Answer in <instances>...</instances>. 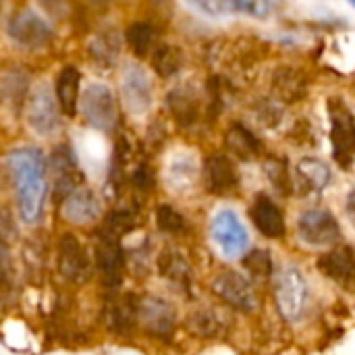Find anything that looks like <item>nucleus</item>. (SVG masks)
<instances>
[{
    "instance_id": "nucleus-1",
    "label": "nucleus",
    "mask_w": 355,
    "mask_h": 355,
    "mask_svg": "<svg viewBox=\"0 0 355 355\" xmlns=\"http://www.w3.org/2000/svg\"><path fill=\"white\" fill-rule=\"evenodd\" d=\"M10 177L17 189L19 214L27 225L40 220L46 200V158L35 148L12 150L6 158Z\"/></svg>"
},
{
    "instance_id": "nucleus-2",
    "label": "nucleus",
    "mask_w": 355,
    "mask_h": 355,
    "mask_svg": "<svg viewBox=\"0 0 355 355\" xmlns=\"http://www.w3.org/2000/svg\"><path fill=\"white\" fill-rule=\"evenodd\" d=\"M327 110H329V119H331L333 158L343 171H349L355 160L354 112L341 98H331L327 104Z\"/></svg>"
},
{
    "instance_id": "nucleus-3",
    "label": "nucleus",
    "mask_w": 355,
    "mask_h": 355,
    "mask_svg": "<svg viewBox=\"0 0 355 355\" xmlns=\"http://www.w3.org/2000/svg\"><path fill=\"white\" fill-rule=\"evenodd\" d=\"M81 106V114L87 121V125H92L98 131H110L116 125V100L114 94L110 92L108 85L104 83H89L79 100Z\"/></svg>"
},
{
    "instance_id": "nucleus-4",
    "label": "nucleus",
    "mask_w": 355,
    "mask_h": 355,
    "mask_svg": "<svg viewBox=\"0 0 355 355\" xmlns=\"http://www.w3.org/2000/svg\"><path fill=\"white\" fill-rule=\"evenodd\" d=\"M6 31H8V37L27 48V50H35V48H44L52 42L54 37V31L50 27V23L37 15L35 10L31 8H21L17 10L10 19H8V25H6Z\"/></svg>"
},
{
    "instance_id": "nucleus-5",
    "label": "nucleus",
    "mask_w": 355,
    "mask_h": 355,
    "mask_svg": "<svg viewBox=\"0 0 355 355\" xmlns=\"http://www.w3.org/2000/svg\"><path fill=\"white\" fill-rule=\"evenodd\" d=\"M275 297L279 312L285 320H297L306 308L308 300V285L302 277V272L293 266L283 268L275 279Z\"/></svg>"
},
{
    "instance_id": "nucleus-6",
    "label": "nucleus",
    "mask_w": 355,
    "mask_h": 355,
    "mask_svg": "<svg viewBox=\"0 0 355 355\" xmlns=\"http://www.w3.org/2000/svg\"><path fill=\"white\" fill-rule=\"evenodd\" d=\"M27 125L42 137L52 135L58 129V106L48 83H37L25 102Z\"/></svg>"
},
{
    "instance_id": "nucleus-7",
    "label": "nucleus",
    "mask_w": 355,
    "mask_h": 355,
    "mask_svg": "<svg viewBox=\"0 0 355 355\" xmlns=\"http://www.w3.org/2000/svg\"><path fill=\"white\" fill-rule=\"evenodd\" d=\"M297 233H300L302 241H306L308 245L327 248V245H333L339 241L341 227H339L337 218L333 216V212H329L324 208H312V210H306L300 214Z\"/></svg>"
},
{
    "instance_id": "nucleus-8",
    "label": "nucleus",
    "mask_w": 355,
    "mask_h": 355,
    "mask_svg": "<svg viewBox=\"0 0 355 355\" xmlns=\"http://www.w3.org/2000/svg\"><path fill=\"white\" fill-rule=\"evenodd\" d=\"M121 96L129 112L144 114L152 106V83L139 64H125L121 73Z\"/></svg>"
},
{
    "instance_id": "nucleus-9",
    "label": "nucleus",
    "mask_w": 355,
    "mask_h": 355,
    "mask_svg": "<svg viewBox=\"0 0 355 355\" xmlns=\"http://www.w3.org/2000/svg\"><path fill=\"white\" fill-rule=\"evenodd\" d=\"M212 291L227 302L229 306L241 310V312H254L258 308V297L256 291L252 287V283L241 277L239 272L233 270H223L214 283H212Z\"/></svg>"
},
{
    "instance_id": "nucleus-10",
    "label": "nucleus",
    "mask_w": 355,
    "mask_h": 355,
    "mask_svg": "<svg viewBox=\"0 0 355 355\" xmlns=\"http://www.w3.org/2000/svg\"><path fill=\"white\" fill-rule=\"evenodd\" d=\"M212 239L229 258H237L248 248V231L233 210H220L212 220Z\"/></svg>"
},
{
    "instance_id": "nucleus-11",
    "label": "nucleus",
    "mask_w": 355,
    "mask_h": 355,
    "mask_svg": "<svg viewBox=\"0 0 355 355\" xmlns=\"http://www.w3.org/2000/svg\"><path fill=\"white\" fill-rule=\"evenodd\" d=\"M50 173H52V183H54V196L58 200H64L69 193H73L79 187V181L83 179L79 168H77V160L75 154L69 146L60 144L54 148L52 156H50Z\"/></svg>"
},
{
    "instance_id": "nucleus-12",
    "label": "nucleus",
    "mask_w": 355,
    "mask_h": 355,
    "mask_svg": "<svg viewBox=\"0 0 355 355\" xmlns=\"http://www.w3.org/2000/svg\"><path fill=\"white\" fill-rule=\"evenodd\" d=\"M137 322L158 337H168L175 329V310L160 297H144L137 302Z\"/></svg>"
},
{
    "instance_id": "nucleus-13",
    "label": "nucleus",
    "mask_w": 355,
    "mask_h": 355,
    "mask_svg": "<svg viewBox=\"0 0 355 355\" xmlns=\"http://www.w3.org/2000/svg\"><path fill=\"white\" fill-rule=\"evenodd\" d=\"M58 270L71 283H83L89 277V258L73 235H62L58 243Z\"/></svg>"
},
{
    "instance_id": "nucleus-14",
    "label": "nucleus",
    "mask_w": 355,
    "mask_h": 355,
    "mask_svg": "<svg viewBox=\"0 0 355 355\" xmlns=\"http://www.w3.org/2000/svg\"><path fill=\"white\" fill-rule=\"evenodd\" d=\"M123 250L119 245L116 237H110L106 233L100 235V241L96 245V266L98 272L108 287H116L123 277Z\"/></svg>"
},
{
    "instance_id": "nucleus-15",
    "label": "nucleus",
    "mask_w": 355,
    "mask_h": 355,
    "mask_svg": "<svg viewBox=\"0 0 355 355\" xmlns=\"http://www.w3.org/2000/svg\"><path fill=\"white\" fill-rule=\"evenodd\" d=\"M204 185L210 193L223 196L239 185V175L231 158L214 154L204 162Z\"/></svg>"
},
{
    "instance_id": "nucleus-16",
    "label": "nucleus",
    "mask_w": 355,
    "mask_h": 355,
    "mask_svg": "<svg viewBox=\"0 0 355 355\" xmlns=\"http://www.w3.org/2000/svg\"><path fill=\"white\" fill-rule=\"evenodd\" d=\"M100 214V202L87 187H77L62 200V216L73 225H89Z\"/></svg>"
},
{
    "instance_id": "nucleus-17",
    "label": "nucleus",
    "mask_w": 355,
    "mask_h": 355,
    "mask_svg": "<svg viewBox=\"0 0 355 355\" xmlns=\"http://www.w3.org/2000/svg\"><path fill=\"white\" fill-rule=\"evenodd\" d=\"M252 220L256 225V229L268 237V239H279L285 235V220L281 210L277 208V204L272 200H268L266 196H258L254 206H252Z\"/></svg>"
},
{
    "instance_id": "nucleus-18",
    "label": "nucleus",
    "mask_w": 355,
    "mask_h": 355,
    "mask_svg": "<svg viewBox=\"0 0 355 355\" xmlns=\"http://www.w3.org/2000/svg\"><path fill=\"white\" fill-rule=\"evenodd\" d=\"M318 270L337 283H352L355 279V254L352 248H335L320 256Z\"/></svg>"
},
{
    "instance_id": "nucleus-19",
    "label": "nucleus",
    "mask_w": 355,
    "mask_h": 355,
    "mask_svg": "<svg viewBox=\"0 0 355 355\" xmlns=\"http://www.w3.org/2000/svg\"><path fill=\"white\" fill-rule=\"evenodd\" d=\"M295 181L302 193H318L331 183V168L318 158H304L295 168Z\"/></svg>"
},
{
    "instance_id": "nucleus-20",
    "label": "nucleus",
    "mask_w": 355,
    "mask_h": 355,
    "mask_svg": "<svg viewBox=\"0 0 355 355\" xmlns=\"http://www.w3.org/2000/svg\"><path fill=\"white\" fill-rule=\"evenodd\" d=\"M119 52H121V40H119L116 29H104V31L96 33L87 44V54H89L92 62L100 69L114 67Z\"/></svg>"
},
{
    "instance_id": "nucleus-21",
    "label": "nucleus",
    "mask_w": 355,
    "mask_h": 355,
    "mask_svg": "<svg viewBox=\"0 0 355 355\" xmlns=\"http://www.w3.org/2000/svg\"><path fill=\"white\" fill-rule=\"evenodd\" d=\"M29 92V79L23 71L12 69L8 71L0 81V102L6 106L12 114H19Z\"/></svg>"
},
{
    "instance_id": "nucleus-22",
    "label": "nucleus",
    "mask_w": 355,
    "mask_h": 355,
    "mask_svg": "<svg viewBox=\"0 0 355 355\" xmlns=\"http://www.w3.org/2000/svg\"><path fill=\"white\" fill-rule=\"evenodd\" d=\"M79 83H81V73L75 67H64L58 73L56 79V100L67 116L77 114L79 106Z\"/></svg>"
},
{
    "instance_id": "nucleus-23",
    "label": "nucleus",
    "mask_w": 355,
    "mask_h": 355,
    "mask_svg": "<svg viewBox=\"0 0 355 355\" xmlns=\"http://www.w3.org/2000/svg\"><path fill=\"white\" fill-rule=\"evenodd\" d=\"M166 104L173 112V116L181 123V125H191L198 119L200 112V102L193 89L189 87H175L168 98Z\"/></svg>"
},
{
    "instance_id": "nucleus-24",
    "label": "nucleus",
    "mask_w": 355,
    "mask_h": 355,
    "mask_svg": "<svg viewBox=\"0 0 355 355\" xmlns=\"http://www.w3.org/2000/svg\"><path fill=\"white\" fill-rule=\"evenodd\" d=\"M227 148L241 160H252L260 154V139L243 125H231L227 131Z\"/></svg>"
},
{
    "instance_id": "nucleus-25",
    "label": "nucleus",
    "mask_w": 355,
    "mask_h": 355,
    "mask_svg": "<svg viewBox=\"0 0 355 355\" xmlns=\"http://www.w3.org/2000/svg\"><path fill=\"white\" fill-rule=\"evenodd\" d=\"M272 87H275V94L283 102H297L306 94V81L302 79V75L297 71H293L289 67H283L275 73Z\"/></svg>"
},
{
    "instance_id": "nucleus-26",
    "label": "nucleus",
    "mask_w": 355,
    "mask_h": 355,
    "mask_svg": "<svg viewBox=\"0 0 355 355\" xmlns=\"http://www.w3.org/2000/svg\"><path fill=\"white\" fill-rule=\"evenodd\" d=\"M160 272L164 279H168L171 283H175L177 287L187 289L191 283V268L187 264V260L177 254V252H164L160 256Z\"/></svg>"
},
{
    "instance_id": "nucleus-27",
    "label": "nucleus",
    "mask_w": 355,
    "mask_h": 355,
    "mask_svg": "<svg viewBox=\"0 0 355 355\" xmlns=\"http://www.w3.org/2000/svg\"><path fill=\"white\" fill-rule=\"evenodd\" d=\"M152 67L160 77H173L183 67V52L177 46H158L152 54Z\"/></svg>"
},
{
    "instance_id": "nucleus-28",
    "label": "nucleus",
    "mask_w": 355,
    "mask_h": 355,
    "mask_svg": "<svg viewBox=\"0 0 355 355\" xmlns=\"http://www.w3.org/2000/svg\"><path fill=\"white\" fill-rule=\"evenodd\" d=\"M110 322L116 333H127L133 322H137V302L131 297H121L110 306Z\"/></svg>"
},
{
    "instance_id": "nucleus-29",
    "label": "nucleus",
    "mask_w": 355,
    "mask_h": 355,
    "mask_svg": "<svg viewBox=\"0 0 355 355\" xmlns=\"http://www.w3.org/2000/svg\"><path fill=\"white\" fill-rule=\"evenodd\" d=\"M127 40H129V46L135 56H146L154 46V27L150 23L137 21V23L129 25Z\"/></svg>"
},
{
    "instance_id": "nucleus-30",
    "label": "nucleus",
    "mask_w": 355,
    "mask_h": 355,
    "mask_svg": "<svg viewBox=\"0 0 355 355\" xmlns=\"http://www.w3.org/2000/svg\"><path fill=\"white\" fill-rule=\"evenodd\" d=\"M187 4L206 17L239 15V0H187Z\"/></svg>"
},
{
    "instance_id": "nucleus-31",
    "label": "nucleus",
    "mask_w": 355,
    "mask_h": 355,
    "mask_svg": "<svg viewBox=\"0 0 355 355\" xmlns=\"http://www.w3.org/2000/svg\"><path fill=\"white\" fill-rule=\"evenodd\" d=\"M187 329L200 337H216L223 333V320L212 312H198L187 320Z\"/></svg>"
},
{
    "instance_id": "nucleus-32",
    "label": "nucleus",
    "mask_w": 355,
    "mask_h": 355,
    "mask_svg": "<svg viewBox=\"0 0 355 355\" xmlns=\"http://www.w3.org/2000/svg\"><path fill=\"white\" fill-rule=\"evenodd\" d=\"M243 268L256 279H268L272 275V258L264 250H254L243 258Z\"/></svg>"
},
{
    "instance_id": "nucleus-33",
    "label": "nucleus",
    "mask_w": 355,
    "mask_h": 355,
    "mask_svg": "<svg viewBox=\"0 0 355 355\" xmlns=\"http://www.w3.org/2000/svg\"><path fill=\"white\" fill-rule=\"evenodd\" d=\"M266 175L272 183V187L281 193V196H287L291 193V179H289V171H287V164L283 160H268L266 162Z\"/></svg>"
},
{
    "instance_id": "nucleus-34",
    "label": "nucleus",
    "mask_w": 355,
    "mask_h": 355,
    "mask_svg": "<svg viewBox=\"0 0 355 355\" xmlns=\"http://www.w3.org/2000/svg\"><path fill=\"white\" fill-rule=\"evenodd\" d=\"M133 223H135V218H133V214H131V212L119 210V212H112V214L106 218L102 233H106V235H110V237L121 239L125 233H129V231L133 229Z\"/></svg>"
},
{
    "instance_id": "nucleus-35",
    "label": "nucleus",
    "mask_w": 355,
    "mask_h": 355,
    "mask_svg": "<svg viewBox=\"0 0 355 355\" xmlns=\"http://www.w3.org/2000/svg\"><path fill=\"white\" fill-rule=\"evenodd\" d=\"M156 223L164 233H181L185 229V218L173 206H160L156 210Z\"/></svg>"
},
{
    "instance_id": "nucleus-36",
    "label": "nucleus",
    "mask_w": 355,
    "mask_h": 355,
    "mask_svg": "<svg viewBox=\"0 0 355 355\" xmlns=\"http://www.w3.org/2000/svg\"><path fill=\"white\" fill-rule=\"evenodd\" d=\"M277 8V0H239V15L266 19Z\"/></svg>"
},
{
    "instance_id": "nucleus-37",
    "label": "nucleus",
    "mask_w": 355,
    "mask_h": 355,
    "mask_svg": "<svg viewBox=\"0 0 355 355\" xmlns=\"http://www.w3.org/2000/svg\"><path fill=\"white\" fill-rule=\"evenodd\" d=\"M152 173L148 171V166H139L135 173H133V183H135V187H139V189H150L152 187Z\"/></svg>"
},
{
    "instance_id": "nucleus-38",
    "label": "nucleus",
    "mask_w": 355,
    "mask_h": 355,
    "mask_svg": "<svg viewBox=\"0 0 355 355\" xmlns=\"http://www.w3.org/2000/svg\"><path fill=\"white\" fill-rule=\"evenodd\" d=\"M347 216H349V220L355 225V185L352 187L349 196H347Z\"/></svg>"
},
{
    "instance_id": "nucleus-39",
    "label": "nucleus",
    "mask_w": 355,
    "mask_h": 355,
    "mask_svg": "<svg viewBox=\"0 0 355 355\" xmlns=\"http://www.w3.org/2000/svg\"><path fill=\"white\" fill-rule=\"evenodd\" d=\"M349 2H352V4H354V6H355V0H349Z\"/></svg>"
}]
</instances>
